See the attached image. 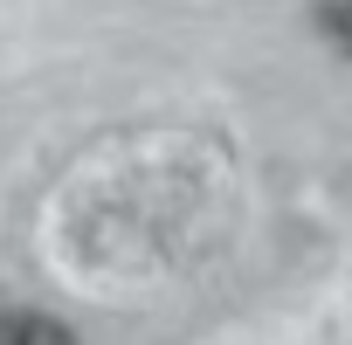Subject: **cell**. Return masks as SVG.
<instances>
[{
    "instance_id": "6da1fadb",
    "label": "cell",
    "mask_w": 352,
    "mask_h": 345,
    "mask_svg": "<svg viewBox=\"0 0 352 345\" xmlns=\"http://www.w3.org/2000/svg\"><path fill=\"white\" fill-rule=\"evenodd\" d=\"M0 345H76L69 324L42 318V311H14V318H0Z\"/></svg>"
},
{
    "instance_id": "7a4b0ae2",
    "label": "cell",
    "mask_w": 352,
    "mask_h": 345,
    "mask_svg": "<svg viewBox=\"0 0 352 345\" xmlns=\"http://www.w3.org/2000/svg\"><path fill=\"white\" fill-rule=\"evenodd\" d=\"M318 21H324V35H331V42L345 49V63H352V0H324Z\"/></svg>"
}]
</instances>
